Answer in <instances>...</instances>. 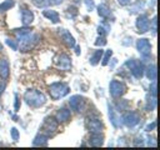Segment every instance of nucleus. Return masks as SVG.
<instances>
[{
    "label": "nucleus",
    "instance_id": "79ce46f5",
    "mask_svg": "<svg viewBox=\"0 0 160 150\" xmlns=\"http://www.w3.org/2000/svg\"><path fill=\"white\" fill-rule=\"evenodd\" d=\"M19 110V98H18V95H15V111H18Z\"/></svg>",
    "mask_w": 160,
    "mask_h": 150
},
{
    "label": "nucleus",
    "instance_id": "a211bd4d",
    "mask_svg": "<svg viewBox=\"0 0 160 150\" xmlns=\"http://www.w3.org/2000/svg\"><path fill=\"white\" fill-rule=\"evenodd\" d=\"M10 74V66L6 59H0V78L6 80Z\"/></svg>",
    "mask_w": 160,
    "mask_h": 150
},
{
    "label": "nucleus",
    "instance_id": "f3484780",
    "mask_svg": "<svg viewBox=\"0 0 160 150\" xmlns=\"http://www.w3.org/2000/svg\"><path fill=\"white\" fill-rule=\"evenodd\" d=\"M70 118H71V112H70L69 109L62 108V109H59L58 112H56V120H58V122H65Z\"/></svg>",
    "mask_w": 160,
    "mask_h": 150
},
{
    "label": "nucleus",
    "instance_id": "bb28decb",
    "mask_svg": "<svg viewBox=\"0 0 160 150\" xmlns=\"http://www.w3.org/2000/svg\"><path fill=\"white\" fill-rule=\"evenodd\" d=\"M30 32H31V30H30L29 28H21V29H16V30H15V34H16L18 40H20L21 38L26 36V35L30 34Z\"/></svg>",
    "mask_w": 160,
    "mask_h": 150
},
{
    "label": "nucleus",
    "instance_id": "423d86ee",
    "mask_svg": "<svg viewBox=\"0 0 160 150\" xmlns=\"http://www.w3.org/2000/svg\"><path fill=\"white\" fill-rule=\"evenodd\" d=\"M42 134H45L46 136H49V135H51V134H54L56 130H58V120L56 119H54V118H51V116H48V118H45V120H44V124H42Z\"/></svg>",
    "mask_w": 160,
    "mask_h": 150
},
{
    "label": "nucleus",
    "instance_id": "aec40b11",
    "mask_svg": "<svg viewBox=\"0 0 160 150\" xmlns=\"http://www.w3.org/2000/svg\"><path fill=\"white\" fill-rule=\"evenodd\" d=\"M42 15L49 19L51 22L54 24H58L60 21V18H59V14L55 11V10H42Z\"/></svg>",
    "mask_w": 160,
    "mask_h": 150
},
{
    "label": "nucleus",
    "instance_id": "e433bc0d",
    "mask_svg": "<svg viewBox=\"0 0 160 150\" xmlns=\"http://www.w3.org/2000/svg\"><path fill=\"white\" fill-rule=\"evenodd\" d=\"M85 4H86V8H88L90 11L95 8V4H94V1H92V0H85Z\"/></svg>",
    "mask_w": 160,
    "mask_h": 150
},
{
    "label": "nucleus",
    "instance_id": "412c9836",
    "mask_svg": "<svg viewBox=\"0 0 160 150\" xmlns=\"http://www.w3.org/2000/svg\"><path fill=\"white\" fill-rule=\"evenodd\" d=\"M155 108H156V96H152L151 94H149L145 101V110L152 111Z\"/></svg>",
    "mask_w": 160,
    "mask_h": 150
},
{
    "label": "nucleus",
    "instance_id": "1a4fd4ad",
    "mask_svg": "<svg viewBox=\"0 0 160 150\" xmlns=\"http://www.w3.org/2000/svg\"><path fill=\"white\" fill-rule=\"evenodd\" d=\"M85 104H86L85 98H82V96H80V95H72V96L70 98V100H69L70 108H71L72 110L78 111V112H81V111L84 110Z\"/></svg>",
    "mask_w": 160,
    "mask_h": 150
},
{
    "label": "nucleus",
    "instance_id": "c85d7f7f",
    "mask_svg": "<svg viewBox=\"0 0 160 150\" xmlns=\"http://www.w3.org/2000/svg\"><path fill=\"white\" fill-rule=\"evenodd\" d=\"M142 8H144V1H138V2H135V4L130 8V12H136V11L141 10Z\"/></svg>",
    "mask_w": 160,
    "mask_h": 150
},
{
    "label": "nucleus",
    "instance_id": "a19ab883",
    "mask_svg": "<svg viewBox=\"0 0 160 150\" xmlns=\"http://www.w3.org/2000/svg\"><path fill=\"white\" fill-rule=\"evenodd\" d=\"M49 1V4H51V5H60L64 0H48Z\"/></svg>",
    "mask_w": 160,
    "mask_h": 150
},
{
    "label": "nucleus",
    "instance_id": "20e7f679",
    "mask_svg": "<svg viewBox=\"0 0 160 150\" xmlns=\"http://www.w3.org/2000/svg\"><path fill=\"white\" fill-rule=\"evenodd\" d=\"M125 66L129 68V71L131 72V75L135 78V79H141L142 75H144V66L140 61H136L134 59L131 60H128L125 62Z\"/></svg>",
    "mask_w": 160,
    "mask_h": 150
},
{
    "label": "nucleus",
    "instance_id": "6e6552de",
    "mask_svg": "<svg viewBox=\"0 0 160 150\" xmlns=\"http://www.w3.org/2000/svg\"><path fill=\"white\" fill-rule=\"evenodd\" d=\"M86 125L90 132H101L102 130V121L99 116H89L86 120Z\"/></svg>",
    "mask_w": 160,
    "mask_h": 150
},
{
    "label": "nucleus",
    "instance_id": "2eb2a0df",
    "mask_svg": "<svg viewBox=\"0 0 160 150\" xmlns=\"http://www.w3.org/2000/svg\"><path fill=\"white\" fill-rule=\"evenodd\" d=\"M109 119H110V122L112 124V126H115V128L121 126V118L111 105H109Z\"/></svg>",
    "mask_w": 160,
    "mask_h": 150
},
{
    "label": "nucleus",
    "instance_id": "c756f323",
    "mask_svg": "<svg viewBox=\"0 0 160 150\" xmlns=\"http://www.w3.org/2000/svg\"><path fill=\"white\" fill-rule=\"evenodd\" d=\"M111 55H112V50H106V52H105V55H104V58H102L101 64H102V65H108L109 61H110Z\"/></svg>",
    "mask_w": 160,
    "mask_h": 150
},
{
    "label": "nucleus",
    "instance_id": "58836bf2",
    "mask_svg": "<svg viewBox=\"0 0 160 150\" xmlns=\"http://www.w3.org/2000/svg\"><path fill=\"white\" fill-rule=\"evenodd\" d=\"M130 1H131V0H118L119 5H121V6H126V5H129Z\"/></svg>",
    "mask_w": 160,
    "mask_h": 150
},
{
    "label": "nucleus",
    "instance_id": "9b49d317",
    "mask_svg": "<svg viewBox=\"0 0 160 150\" xmlns=\"http://www.w3.org/2000/svg\"><path fill=\"white\" fill-rule=\"evenodd\" d=\"M149 24H150V21H149V18H148L146 14H141V15L138 16V19H136V29H138V31L140 34H144V32H146L149 30Z\"/></svg>",
    "mask_w": 160,
    "mask_h": 150
},
{
    "label": "nucleus",
    "instance_id": "f704fd0d",
    "mask_svg": "<svg viewBox=\"0 0 160 150\" xmlns=\"http://www.w3.org/2000/svg\"><path fill=\"white\" fill-rule=\"evenodd\" d=\"M68 15H70V18L76 16V15H78V10H76V8H74V6H69V8H68Z\"/></svg>",
    "mask_w": 160,
    "mask_h": 150
},
{
    "label": "nucleus",
    "instance_id": "f8f14e48",
    "mask_svg": "<svg viewBox=\"0 0 160 150\" xmlns=\"http://www.w3.org/2000/svg\"><path fill=\"white\" fill-rule=\"evenodd\" d=\"M58 34L60 36V39L62 40V42H65L69 48H74L75 46V39L74 36L70 34V31H68L66 29H58Z\"/></svg>",
    "mask_w": 160,
    "mask_h": 150
},
{
    "label": "nucleus",
    "instance_id": "7ed1b4c3",
    "mask_svg": "<svg viewBox=\"0 0 160 150\" xmlns=\"http://www.w3.org/2000/svg\"><path fill=\"white\" fill-rule=\"evenodd\" d=\"M39 41H40V36H39L38 34L30 32V34H28L26 36H24V38H21V39L19 40L20 46H18V48H20V50H21L22 52H25V51H29V50L34 49L35 45H36Z\"/></svg>",
    "mask_w": 160,
    "mask_h": 150
},
{
    "label": "nucleus",
    "instance_id": "b1692460",
    "mask_svg": "<svg viewBox=\"0 0 160 150\" xmlns=\"http://www.w3.org/2000/svg\"><path fill=\"white\" fill-rule=\"evenodd\" d=\"M101 58H102V50H101V49L95 50V52H94L92 56L90 58V64H91V65H96V64H99V61L101 60Z\"/></svg>",
    "mask_w": 160,
    "mask_h": 150
},
{
    "label": "nucleus",
    "instance_id": "dca6fc26",
    "mask_svg": "<svg viewBox=\"0 0 160 150\" xmlns=\"http://www.w3.org/2000/svg\"><path fill=\"white\" fill-rule=\"evenodd\" d=\"M104 142V136L101 132H90L89 144L92 146H101Z\"/></svg>",
    "mask_w": 160,
    "mask_h": 150
},
{
    "label": "nucleus",
    "instance_id": "f257e3e1",
    "mask_svg": "<svg viewBox=\"0 0 160 150\" xmlns=\"http://www.w3.org/2000/svg\"><path fill=\"white\" fill-rule=\"evenodd\" d=\"M24 100L31 108H40V106H42L46 102L45 95L41 91L35 90V89L26 90L25 94H24Z\"/></svg>",
    "mask_w": 160,
    "mask_h": 150
},
{
    "label": "nucleus",
    "instance_id": "a878e982",
    "mask_svg": "<svg viewBox=\"0 0 160 150\" xmlns=\"http://www.w3.org/2000/svg\"><path fill=\"white\" fill-rule=\"evenodd\" d=\"M129 106H130V104H129V101L128 100H120V101H118L116 102V111L119 112V111H125V110H129Z\"/></svg>",
    "mask_w": 160,
    "mask_h": 150
},
{
    "label": "nucleus",
    "instance_id": "f03ea898",
    "mask_svg": "<svg viewBox=\"0 0 160 150\" xmlns=\"http://www.w3.org/2000/svg\"><path fill=\"white\" fill-rule=\"evenodd\" d=\"M69 92H70V88L65 82L56 81V82H52L51 85H49V94L52 100H59V99L66 96Z\"/></svg>",
    "mask_w": 160,
    "mask_h": 150
},
{
    "label": "nucleus",
    "instance_id": "ea45409f",
    "mask_svg": "<svg viewBox=\"0 0 160 150\" xmlns=\"http://www.w3.org/2000/svg\"><path fill=\"white\" fill-rule=\"evenodd\" d=\"M4 90H5V81L2 79V80H0V95L4 92Z\"/></svg>",
    "mask_w": 160,
    "mask_h": 150
},
{
    "label": "nucleus",
    "instance_id": "5701e85b",
    "mask_svg": "<svg viewBox=\"0 0 160 150\" xmlns=\"http://www.w3.org/2000/svg\"><path fill=\"white\" fill-rule=\"evenodd\" d=\"M145 71V74H146V78L149 79V80H156V66L154 65V64H151V65H149L148 66V69L146 70H144Z\"/></svg>",
    "mask_w": 160,
    "mask_h": 150
},
{
    "label": "nucleus",
    "instance_id": "0eeeda50",
    "mask_svg": "<svg viewBox=\"0 0 160 150\" xmlns=\"http://www.w3.org/2000/svg\"><path fill=\"white\" fill-rule=\"evenodd\" d=\"M136 49L141 54V56H144V58H148V56L151 55V44L145 38L144 39H139L136 41Z\"/></svg>",
    "mask_w": 160,
    "mask_h": 150
},
{
    "label": "nucleus",
    "instance_id": "6ab92c4d",
    "mask_svg": "<svg viewBox=\"0 0 160 150\" xmlns=\"http://www.w3.org/2000/svg\"><path fill=\"white\" fill-rule=\"evenodd\" d=\"M98 14L102 19H110V16H112L111 15V10H110V8L106 4H100L98 6Z\"/></svg>",
    "mask_w": 160,
    "mask_h": 150
},
{
    "label": "nucleus",
    "instance_id": "c9c22d12",
    "mask_svg": "<svg viewBox=\"0 0 160 150\" xmlns=\"http://www.w3.org/2000/svg\"><path fill=\"white\" fill-rule=\"evenodd\" d=\"M150 94L152 96H156V80H152L151 81V85H150Z\"/></svg>",
    "mask_w": 160,
    "mask_h": 150
},
{
    "label": "nucleus",
    "instance_id": "2f4dec72",
    "mask_svg": "<svg viewBox=\"0 0 160 150\" xmlns=\"http://www.w3.org/2000/svg\"><path fill=\"white\" fill-rule=\"evenodd\" d=\"M156 16H154L152 19H151V24H149V26L151 28V32L154 34V35H156Z\"/></svg>",
    "mask_w": 160,
    "mask_h": 150
},
{
    "label": "nucleus",
    "instance_id": "393cba45",
    "mask_svg": "<svg viewBox=\"0 0 160 150\" xmlns=\"http://www.w3.org/2000/svg\"><path fill=\"white\" fill-rule=\"evenodd\" d=\"M14 5H15V0H4L0 4V12H4V11L10 10Z\"/></svg>",
    "mask_w": 160,
    "mask_h": 150
},
{
    "label": "nucleus",
    "instance_id": "4468645a",
    "mask_svg": "<svg viewBox=\"0 0 160 150\" xmlns=\"http://www.w3.org/2000/svg\"><path fill=\"white\" fill-rule=\"evenodd\" d=\"M32 21H34V12L30 11L28 8L24 6V8L21 9V22H22V25H24V26H28V25H30Z\"/></svg>",
    "mask_w": 160,
    "mask_h": 150
},
{
    "label": "nucleus",
    "instance_id": "ddd939ff",
    "mask_svg": "<svg viewBox=\"0 0 160 150\" xmlns=\"http://www.w3.org/2000/svg\"><path fill=\"white\" fill-rule=\"evenodd\" d=\"M56 64H58V68L59 69H61V70H69L71 68V59L66 54H60L58 56Z\"/></svg>",
    "mask_w": 160,
    "mask_h": 150
},
{
    "label": "nucleus",
    "instance_id": "4c0bfd02",
    "mask_svg": "<svg viewBox=\"0 0 160 150\" xmlns=\"http://www.w3.org/2000/svg\"><path fill=\"white\" fill-rule=\"evenodd\" d=\"M155 128H156V121H152L151 124H149V125L146 126L145 130H146V131H151V130H154Z\"/></svg>",
    "mask_w": 160,
    "mask_h": 150
},
{
    "label": "nucleus",
    "instance_id": "c03bdc74",
    "mask_svg": "<svg viewBox=\"0 0 160 150\" xmlns=\"http://www.w3.org/2000/svg\"><path fill=\"white\" fill-rule=\"evenodd\" d=\"M1 50H2V45L0 44V52H1Z\"/></svg>",
    "mask_w": 160,
    "mask_h": 150
},
{
    "label": "nucleus",
    "instance_id": "39448f33",
    "mask_svg": "<svg viewBox=\"0 0 160 150\" xmlns=\"http://www.w3.org/2000/svg\"><path fill=\"white\" fill-rule=\"evenodd\" d=\"M125 90H126V88H125L122 81H119V80H111L110 81L109 92L112 98H121L124 95Z\"/></svg>",
    "mask_w": 160,
    "mask_h": 150
},
{
    "label": "nucleus",
    "instance_id": "37998d69",
    "mask_svg": "<svg viewBox=\"0 0 160 150\" xmlns=\"http://www.w3.org/2000/svg\"><path fill=\"white\" fill-rule=\"evenodd\" d=\"M80 51H81V50H80V46H76V48H75V52H76V55H79Z\"/></svg>",
    "mask_w": 160,
    "mask_h": 150
},
{
    "label": "nucleus",
    "instance_id": "7c9ffc66",
    "mask_svg": "<svg viewBox=\"0 0 160 150\" xmlns=\"http://www.w3.org/2000/svg\"><path fill=\"white\" fill-rule=\"evenodd\" d=\"M106 44V39H105V36H98V39L95 40V45L96 46H104Z\"/></svg>",
    "mask_w": 160,
    "mask_h": 150
},
{
    "label": "nucleus",
    "instance_id": "473e14b6",
    "mask_svg": "<svg viewBox=\"0 0 160 150\" xmlns=\"http://www.w3.org/2000/svg\"><path fill=\"white\" fill-rule=\"evenodd\" d=\"M10 134H11V139L14 141H18V139H19V131H18V129L16 128H11Z\"/></svg>",
    "mask_w": 160,
    "mask_h": 150
},
{
    "label": "nucleus",
    "instance_id": "cd10ccee",
    "mask_svg": "<svg viewBox=\"0 0 160 150\" xmlns=\"http://www.w3.org/2000/svg\"><path fill=\"white\" fill-rule=\"evenodd\" d=\"M31 2H32L36 8H46V6L50 5L48 0H31Z\"/></svg>",
    "mask_w": 160,
    "mask_h": 150
},
{
    "label": "nucleus",
    "instance_id": "72a5a7b5",
    "mask_svg": "<svg viewBox=\"0 0 160 150\" xmlns=\"http://www.w3.org/2000/svg\"><path fill=\"white\" fill-rule=\"evenodd\" d=\"M5 42H6V45H8V46H10L12 50H18V49H19V48H18V44H16L14 40L6 39V40H5Z\"/></svg>",
    "mask_w": 160,
    "mask_h": 150
},
{
    "label": "nucleus",
    "instance_id": "9d476101",
    "mask_svg": "<svg viewBox=\"0 0 160 150\" xmlns=\"http://www.w3.org/2000/svg\"><path fill=\"white\" fill-rule=\"evenodd\" d=\"M140 120V116L135 112V111H128L122 118H121V122H124L128 128H134L135 125H138Z\"/></svg>",
    "mask_w": 160,
    "mask_h": 150
},
{
    "label": "nucleus",
    "instance_id": "4be33fe9",
    "mask_svg": "<svg viewBox=\"0 0 160 150\" xmlns=\"http://www.w3.org/2000/svg\"><path fill=\"white\" fill-rule=\"evenodd\" d=\"M46 144H48V136L42 132L36 135L35 139L32 140V145H35V146H45Z\"/></svg>",
    "mask_w": 160,
    "mask_h": 150
}]
</instances>
